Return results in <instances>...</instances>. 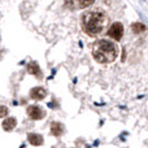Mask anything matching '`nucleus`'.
Returning <instances> with one entry per match:
<instances>
[{
    "mask_svg": "<svg viewBox=\"0 0 148 148\" xmlns=\"http://www.w3.org/2000/svg\"><path fill=\"white\" fill-rule=\"evenodd\" d=\"M117 47L113 42L110 40H99L97 44L94 47V59L97 62H103V64H108V62L114 61V59L117 57Z\"/></svg>",
    "mask_w": 148,
    "mask_h": 148,
    "instance_id": "f257e3e1",
    "label": "nucleus"
},
{
    "mask_svg": "<svg viewBox=\"0 0 148 148\" xmlns=\"http://www.w3.org/2000/svg\"><path fill=\"white\" fill-rule=\"evenodd\" d=\"M104 26V13L100 10H90L82 17V27L88 35H97Z\"/></svg>",
    "mask_w": 148,
    "mask_h": 148,
    "instance_id": "f03ea898",
    "label": "nucleus"
},
{
    "mask_svg": "<svg viewBox=\"0 0 148 148\" xmlns=\"http://www.w3.org/2000/svg\"><path fill=\"white\" fill-rule=\"evenodd\" d=\"M122 34H123V26L120 22H114L108 30V35L110 38H113L114 40H120L122 38Z\"/></svg>",
    "mask_w": 148,
    "mask_h": 148,
    "instance_id": "7ed1b4c3",
    "label": "nucleus"
},
{
    "mask_svg": "<svg viewBox=\"0 0 148 148\" xmlns=\"http://www.w3.org/2000/svg\"><path fill=\"white\" fill-rule=\"evenodd\" d=\"M27 114L30 118H33V120H40V118H43L44 116H46V113H44V110L42 109L40 107H38V105H31V107L27 108Z\"/></svg>",
    "mask_w": 148,
    "mask_h": 148,
    "instance_id": "20e7f679",
    "label": "nucleus"
},
{
    "mask_svg": "<svg viewBox=\"0 0 148 148\" xmlns=\"http://www.w3.org/2000/svg\"><path fill=\"white\" fill-rule=\"evenodd\" d=\"M47 95L46 90L42 88V87H35V88H33L30 91V96L33 97V99L35 100H40V99H44Z\"/></svg>",
    "mask_w": 148,
    "mask_h": 148,
    "instance_id": "39448f33",
    "label": "nucleus"
},
{
    "mask_svg": "<svg viewBox=\"0 0 148 148\" xmlns=\"http://www.w3.org/2000/svg\"><path fill=\"white\" fill-rule=\"evenodd\" d=\"M27 140L30 142V144H33V146H42L43 144V136L39 135V134H29L27 135Z\"/></svg>",
    "mask_w": 148,
    "mask_h": 148,
    "instance_id": "423d86ee",
    "label": "nucleus"
},
{
    "mask_svg": "<svg viewBox=\"0 0 148 148\" xmlns=\"http://www.w3.org/2000/svg\"><path fill=\"white\" fill-rule=\"evenodd\" d=\"M16 125H17V121L13 117H9L3 121V129H4L5 131H12L13 129L16 127Z\"/></svg>",
    "mask_w": 148,
    "mask_h": 148,
    "instance_id": "0eeeda50",
    "label": "nucleus"
},
{
    "mask_svg": "<svg viewBox=\"0 0 148 148\" xmlns=\"http://www.w3.org/2000/svg\"><path fill=\"white\" fill-rule=\"evenodd\" d=\"M62 126H61V123H59V122H52L51 123V134L52 135H55V136H60L62 134Z\"/></svg>",
    "mask_w": 148,
    "mask_h": 148,
    "instance_id": "6e6552de",
    "label": "nucleus"
},
{
    "mask_svg": "<svg viewBox=\"0 0 148 148\" xmlns=\"http://www.w3.org/2000/svg\"><path fill=\"white\" fill-rule=\"evenodd\" d=\"M27 72L30 74H34V75H40V72H39V66L36 62H30L27 65Z\"/></svg>",
    "mask_w": 148,
    "mask_h": 148,
    "instance_id": "1a4fd4ad",
    "label": "nucleus"
},
{
    "mask_svg": "<svg viewBox=\"0 0 148 148\" xmlns=\"http://www.w3.org/2000/svg\"><path fill=\"white\" fill-rule=\"evenodd\" d=\"M131 30H133V33H135V34H140L146 30V26L140 22H135L131 25Z\"/></svg>",
    "mask_w": 148,
    "mask_h": 148,
    "instance_id": "9d476101",
    "label": "nucleus"
},
{
    "mask_svg": "<svg viewBox=\"0 0 148 148\" xmlns=\"http://www.w3.org/2000/svg\"><path fill=\"white\" fill-rule=\"evenodd\" d=\"M95 0H77L79 7H90L91 4H94Z\"/></svg>",
    "mask_w": 148,
    "mask_h": 148,
    "instance_id": "9b49d317",
    "label": "nucleus"
},
{
    "mask_svg": "<svg viewBox=\"0 0 148 148\" xmlns=\"http://www.w3.org/2000/svg\"><path fill=\"white\" fill-rule=\"evenodd\" d=\"M5 114H7V107H4V105H3V107H1V117H4Z\"/></svg>",
    "mask_w": 148,
    "mask_h": 148,
    "instance_id": "f8f14e48",
    "label": "nucleus"
}]
</instances>
